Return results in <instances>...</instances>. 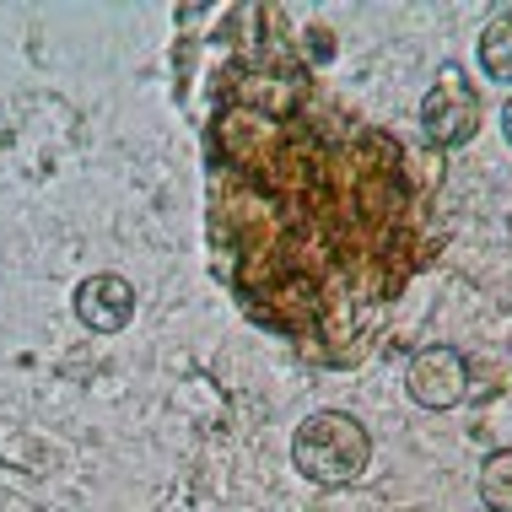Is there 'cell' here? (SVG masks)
<instances>
[{
    "instance_id": "1",
    "label": "cell",
    "mask_w": 512,
    "mask_h": 512,
    "mask_svg": "<svg viewBox=\"0 0 512 512\" xmlns=\"http://www.w3.org/2000/svg\"><path fill=\"white\" fill-rule=\"evenodd\" d=\"M292 459H297V469L313 480V486H351V480L367 469V459H372V442H367L362 426H356V415L318 410V415H308V421L297 426Z\"/></svg>"
},
{
    "instance_id": "2",
    "label": "cell",
    "mask_w": 512,
    "mask_h": 512,
    "mask_svg": "<svg viewBox=\"0 0 512 512\" xmlns=\"http://www.w3.org/2000/svg\"><path fill=\"white\" fill-rule=\"evenodd\" d=\"M421 130H426V141L442 146V151H459V146L475 141L480 98L469 92L459 65H442V76L432 81V92H426V103H421Z\"/></svg>"
},
{
    "instance_id": "3",
    "label": "cell",
    "mask_w": 512,
    "mask_h": 512,
    "mask_svg": "<svg viewBox=\"0 0 512 512\" xmlns=\"http://www.w3.org/2000/svg\"><path fill=\"white\" fill-rule=\"evenodd\" d=\"M405 383H410V394H415V405H426V410H448V405H459L464 389H469V367H464V356L459 351H421L410 362L405 372Z\"/></svg>"
},
{
    "instance_id": "4",
    "label": "cell",
    "mask_w": 512,
    "mask_h": 512,
    "mask_svg": "<svg viewBox=\"0 0 512 512\" xmlns=\"http://www.w3.org/2000/svg\"><path fill=\"white\" fill-rule=\"evenodd\" d=\"M76 318L92 335H119L135 318V286L124 275H87L76 286Z\"/></svg>"
},
{
    "instance_id": "5",
    "label": "cell",
    "mask_w": 512,
    "mask_h": 512,
    "mask_svg": "<svg viewBox=\"0 0 512 512\" xmlns=\"http://www.w3.org/2000/svg\"><path fill=\"white\" fill-rule=\"evenodd\" d=\"M480 65H486L491 81H507L512 87V11H496L480 27Z\"/></svg>"
},
{
    "instance_id": "6",
    "label": "cell",
    "mask_w": 512,
    "mask_h": 512,
    "mask_svg": "<svg viewBox=\"0 0 512 512\" xmlns=\"http://www.w3.org/2000/svg\"><path fill=\"white\" fill-rule=\"evenodd\" d=\"M480 496L496 512H512V453H491L486 469H480Z\"/></svg>"
},
{
    "instance_id": "7",
    "label": "cell",
    "mask_w": 512,
    "mask_h": 512,
    "mask_svg": "<svg viewBox=\"0 0 512 512\" xmlns=\"http://www.w3.org/2000/svg\"><path fill=\"white\" fill-rule=\"evenodd\" d=\"M502 135H507V146H512V98H507V108H502Z\"/></svg>"
}]
</instances>
